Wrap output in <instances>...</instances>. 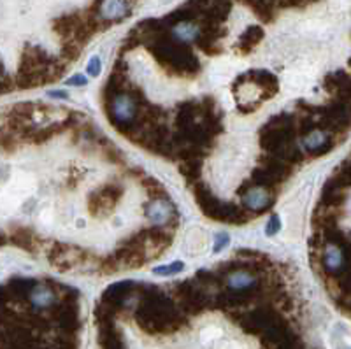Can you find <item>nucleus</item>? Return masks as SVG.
I'll use <instances>...</instances> for the list:
<instances>
[{"mask_svg":"<svg viewBox=\"0 0 351 349\" xmlns=\"http://www.w3.org/2000/svg\"><path fill=\"white\" fill-rule=\"evenodd\" d=\"M184 253L188 256H199L208 251L209 246V237L208 232L200 228V226H190L184 234Z\"/></svg>","mask_w":351,"mask_h":349,"instance_id":"f257e3e1","label":"nucleus"},{"mask_svg":"<svg viewBox=\"0 0 351 349\" xmlns=\"http://www.w3.org/2000/svg\"><path fill=\"white\" fill-rule=\"evenodd\" d=\"M130 12L128 0H102L99 8V16L104 21H120Z\"/></svg>","mask_w":351,"mask_h":349,"instance_id":"f03ea898","label":"nucleus"},{"mask_svg":"<svg viewBox=\"0 0 351 349\" xmlns=\"http://www.w3.org/2000/svg\"><path fill=\"white\" fill-rule=\"evenodd\" d=\"M55 293L53 290H49L48 286H36L32 291H30V304H32L34 309L43 311L48 309L55 304Z\"/></svg>","mask_w":351,"mask_h":349,"instance_id":"7ed1b4c3","label":"nucleus"},{"mask_svg":"<svg viewBox=\"0 0 351 349\" xmlns=\"http://www.w3.org/2000/svg\"><path fill=\"white\" fill-rule=\"evenodd\" d=\"M136 104L128 95H120L116 97L114 106H112V111H114V118L118 121H130L134 116H136Z\"/></svg>","mask_w":351,"mask_h":349,"instance_id":"20e7f679","label":"nucleus"},{"mask_svg":"<svg viewBox=\"0 0 351 349\" xmlns=\"http://www.w3.org/2000/svg\"><path fill=\"white\" fill-rule=\"evenodd\" d=\"M311 83V77L307 72H304L302 69H295V71H288L285 74V86L290 90V92H302L309 86Z\"/></svg>","mask_w":351,"mask_h":349,"instance_id":"39448f33","label":"nucleus"},{"mask_svg":"<svg viewBox=\"0 0 351 349\" xmlns=\"http://www.w3.org/2000/svg\"><path fill=\"white\" fill-rule=\"evenodd\" d=\"M171 204L165 202V200H156V202L149 204V207L146 209V216H148L153 223H158V225L167 223V219L171 218Z\"/></svg>","mask_w":351,"mask_h":349,"instance_id":"423d86ee","label":"nucleus"},{"mask_svg":"<svg viewBox=\"0 0 351 349\" xmlns=\"http://www.w3.org/2000/svg\"><path fill=\"white\" fill-rule=\"evenodd\" d=\"M244 204L252 209H263L269 204V193L263 188H253L244 195Z\"/></svg>","mask_w":351,"mask_h":349,"instance_id":"0eeeda50","label":"nucleus"},{"mask_svg":"<svg viewBox=\"0 0 351 349\" xmlns=\"http://www.w3.org/2000/svg\"><path fill=\"white\" fill-rule=\"evenodd\" d=\"M325 267H327L330 272H337L344 267V254L339 248L328 246L325 251Z\"/></svg>","mask_w":351,"mask_h":349,"instance_id":"6e6552de","label":"nucleus"},{"mask_svg":"<svg viewBox=\"0 0 351 349\" xmlns=\"http://www.w3.org/2000/svg\"><path fill=\"white\" fill-rule=\"evenodd\" d=\"M227 285L230 286L232 290H246V288L255 285V278L246 274V272H236V274H232L228 278Z\"/></svg>","mask_w":351,"mask_h":349,"instance_id":"1a4fd4ad","label":"nucleus"},{"mask_svg":"<svg viewBox=\"0 0 351 349\" xmlns=\"http://www.w3.org/2000/svg\"><path fill=\"white\" fill-rule=\"evenodd\" d=\"M174 37H178L180 40H184V43H190V40L195 39L199 36V28L195 27L193 23H180L174 27Z\"/></svg>","mask_w":351,"mask_h":349,"instance_id":"9d476101","label":"nucleus"},{"mask_svg":"<svg viewBox=\"0 0 351 349\" xmlns=\"http://www.w3.org/2000/svg\"><path fill=\"white\" fill-rule=\"evenodd\" d=\"M184 270V263L183 262H174L171 265H162V267H155L153 269V274L156 276H174L180 274Z\"/></svg>","mask_w":351,"mask_h":349,"instance_id":"9b49d317","label":"nucleus"},{"mask_svg":"<svg viewBox=\"0 0 351 349\" xmlns=\"http://www.w3.org/2000/svg\"><path fill=\"white\" fill-rule=\"evenodd\" d=\"M324 143L325 134H322V132H313V134H309L306 139H304V146H306L307 149H316V147H319Z\"/></svg>","mask_w":351,"mask_h":349,"instance_id":"f8f14e48","label":"nucleus"},{"mask_svg":"<svg viewBox=\"0 0 351 349\" xmlns=\"http://www.w3.org/2000/svg\"><path fill=\"white\" fill-rule=\"evenodd\" d=\"M232 74H234V71H232V65L219 64V65H216L215 69H213L211 75L218 81H227L228 77H232Z\"/></svg>","mask_w":351,"mask_h":349,"instance_id":"ddd939ff","label":"nucleus"},{"mask_svg":"<svg viewBox=\"0 0 351 349\" xmlns=\"http://www.w3.org/2000/svg\"><path fill=\"white\" fill-rule=\"evenodd\" d=\"M100 72H102V62H100L99 56H92L86 65V74L90 77H99Z\"/></svg>","mask_w":351,"mask_h":349,"instance_id":"4468645a","label":"nucleus"},{"mask_svg":"<svg viewBox=\"0 0 351 349\" xmlns=\"http://www.w3.org/2000/svg\"><path fill=\"white\" fill-rule=\"evenodd\" d=\"M281 230V219L278 215H272L271 219L267 221V225H265V234L267 235H276L278 232Z\"/></svg>","mask_w":351,"mask_h":349,"instance_id":"2eb2a0df","label":"nucleus"},{"mask_svg":"<svg viewBox=\"0 0 351 349\" xmlns=\"http://www.w3.org/2000/svg\"><path fill=\"white\" fill-rule=\"evenodd\" d=\"M228 242H230L228 234H223V232H221V234H218L215 237V250L213 251H215V253H221V251L228 246Z\"/></svg>","mask_w":351,"mask_h":349,"instance_id":"dca6fc26","label":"nucleus"},{"mask_svg":"<svg viewBox=\"0 0 351 349\" xmlns=\"http://www.w3.org/2000/svg\"><path fill=\"white\" fill-rule=\"evenodd\" d=\"M256 97V88L253 84H244L241 88V99L243 100H253Z\"/></svg>","mask_w":351,"mask_h":349,"instance_id":"f3484780","label":"nucleus"},{"mask_svg":"<svg viewBox=\"0 0 351 349\" xmlns=\"http://www.w3.org/2000/svg\"><path fill=\"white\" fill-rule=\"evenodd\" d=\"M86 83H88L86 75H83V74H74L71 80H67L69 86H84Z\"/></svg>","mask_w":351,"mask_h":349,"instance_id":"a211bd4d","label":"nucleus"},{"mask_svg":"<svg viewBox=\"0 0 351 349\" xmlns=\"http://www.w3.org/2000/svg\"><path fill=\"white\" fill-rule=\"evenodd\" d=\"M48 95L53 99H69L67 92H64V90H51V92H48Z\"/></svg>","mask_w":351,"mask_h":349,"instance_id":"6ab92c4d","label":"nucleus"},{"mask_svg":"<svg viewBox=\"0 0 351 349\" xmlns=\"http://www.w3.org/2000/svg\"><path fill=\"white\" fill-rule=\"evenodd\" d=\"M2 242H4V237H2V234H0V244H2Z\"/></svg>","mask_w":351,"mask_h":349,"instance_id":"aec40b11","label":"nucleus"}]
</instances>
